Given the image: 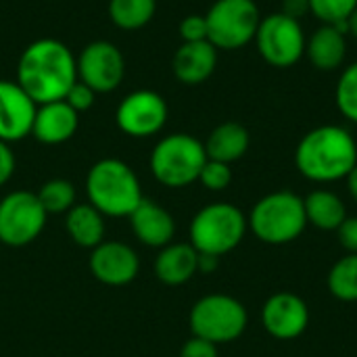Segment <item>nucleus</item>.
Listing matches in <instances>:
<instances>
[{"label":"nucleus","instance_id":"nucleus-1","mask_svg":"<svg viewBox=\"0 0 357 357\" xmlns=\"http://www.w3.org/2000/svg\"><path fill=\"white\" fill-rule=\"evenodd\" d=\"M36 105L65 100L77 82V59L71 48L56 38L29 42L17 63V79Z\"/></svg>","mask_w":357,"mask_h":357},{"label":"nucleus","instance_id":"nucleus-2","mask_svg":"<svg viewBox=\"0 0 357 357\" xmlns=\"http://www.w3.org/2000/svg\"><path fill=\"white\" fill-rule=\"evenodd\" d=\"M295 165L305 180L318 184L345 180L357 165L356 138L341 126L314 128L299 140Z\"/></svg>","mask_w":357,"mask_h":357},{"label":"nucleus","instance_id":"nucleus-3","mask_svg":"<svg viewBox=\"0 0 357 357\" xmlns=\"http://www.w3.org/2000/svg\"><path fill=\"white\" fill-rule=\"evenodd\" d=\"M86 195L105 218H130L144 199L138 174L117 157H105L90 167Z\"/></svg>","mask_w":357,"mask_h":357},{"label":"nucleus","instance_id":"nucleus-4","mask_svg":"<svg viewBox=\"0 0 357 357\" xmlns=\"http://www.w3.org/2000/svg\"><path fill=\"white\" fill-rule=\"evenodd\" d=\"M249 230L266 245L282 247L297 241L307 228L303 197L291 190H276L261 197L247 215Z\"/></svg>","mask_w":357,"mask_h":357},{"label":"nucleus","instance_id":"nucleus-5","mask_svg":"<svg viewBox=\"0 0 357 357\" xmlns=\"http://www.w3.org/2000/svg\"><path fill=\"white\" fill-rule=\"evenodd\" d=\"M249 230L247 215L241 207L218 201L201 207L188 228V241L199 253L222 257L234 251Z\"/></svg>","mask_w":357,"mask_h":357},{"label":"nucleus","instance_id":"nucleus-6","mask_svg":"<svg viewBox=\"0 0 357 357\" xmlns=\"http://www.w3.org/2000/svg\"><path fill=\"white\" fill-rule=\"evenodd\" d=\"M207 161L205 144L184 132L163 136L151 151V174L167 188H184L199 182Z\"/></svg>","mask_w":357,"mask_h":357},{"label":"nucleus","instance_id":"nucleus-7","mask_svg":"<svg viewBox=\"0 0 357 357\" xmlns=\"http://www.w3.org/2000/svg\"><path fill=\"white\" fill-rule=\"evenodd\" d=\"M188 324L192 337L205 339L220 347L243 337L249 326V314L238 299L213 293L201 297L192 305Z\"/></svg>","mask_w":357,"mask_h":357},{"label":"nucleus","instance_id":"nucleus-8","mask_svg":"<svg viewBox=\"0 0 357 357\" xmlns=\"http://www.w3.org/2000/svg\"><path fill=\"white\" fill-rule=\"evenodd\" d=\"M205 21L207 40L218 50H238L255 40L261 17L253 0H215Z\"/></svg>","mask_w":357,"mask_h":357},{"label":"nucleus","instance_id":"nucleus-9","mask_svg":"<svg viewBox=\"0 0 357 357\" xmlns=\"http://www.w3.org/2000/svg\"><path fill=\"white\" fill-rule=\"evenodd\" d=\"M48 213L31 190H13L0 199V243L13 249L31 245L44 230Z\"/></svg>","mask_w":357,"mask_h":357},{"label":"nucleus","instance_id":"nucleus-10","mask_svg":"<svg viewBox=\"0 0 357 357\" xmlns=\"http://www.w3.org/2000/svg\"><path fill=\"white\" fill-rule=\"evenodd\" d=\"M255 44L261 59L278 69H289L305 54V33L297 19L284 13H272L259 21Z\"/></svg>","mask_w":357,"mask_h":357},{"label":"nucleus","instance_id":"nucleus-11","mask_svg":"<svg viewBox=\"0 0 357 357\" xmlns=\"http://www.w3.org/2000/svg\"><path fill=\"white\" fill-rule=\"evenodd\" d=\"M169 117L165 98L155 90H134L121 98L115 111L117 128L132 138H151L159 134Z\"/></svg>","mask_w":357,"mask_h":357},{"label":"nucleus","instance_id":"nucleus-12","mask_svg":"<svg viewBox=\"0 0 357 357\" xmlns=\"http://www.w3.org/2000/svg\"><path fill=\"white\" fill-rule=\"evenodd\" d=\"M77 59V79L96 94L117 90L126 77V56L109 40H94L82 48Z\"/></svg>","mask_w":357,"mask_h":357},{"label":"nucleus","instance_id":"nucleus-13","mask_svg":"<svg viewBox=\"0 0 357 357\" xmlns=\"http://www.w3.org/2000/svg\"><path fill=\"white\" fill-rule=\"evenodd\" d=\"M90 272L107 287H126L140 274V257L128 243L102 241L90 251Z\"/></svg>","mask_w":357,"mask_h":357},{"label":"nucleus","instance_id":"nucleus-14","mask_svg":"<svg viewBox=\"0 0 357 357\" xmlns=\"http://www.w3.org/2000/svg\"><path fill=\"white\" fill-rule=\"evenodd\" d=\"M261 324L270 337L293 341L305 333L310 324V307L295 293H274L261 307Z\"/></svg>","mask_w":357,"mask_h":357},{"label":"nucleus","instance_id":"nucleus-15","mask_svg":"<svg viewBox=\"0 0 357 357\" xmlns=\"http://www.w3.org/2000/svg\"><path fill=\"white\" fill-rule=\"evenodd\" d=\"M38 105L13 79H0V140L19 142L31 136Z\"/></svg>","mask_w":357,"mask_h":357},{"label":"nucleus","instance_id":"nucleus-16","mask_svg":"<svg viewBox=\"0 0 357 357\" xmlns=\"http://www.w3.org/2000/svg\"><path fill=\"white\" fill-rule=\"evenodd\" d=\"M128 222H130V228H132L134 236L144 247L163 249L169 243H174L176 220L157 201L142 199V203L134 209V213L128 218Z\"/></svg>","mask_w":357,"mask_h":357},{"label":"nucleus","instance_id":"nucleus-17","mask_svg":"<svg viewBox=\"0 0 357 357\" xmlns=\"http://www.w3.org/2000/svg\"><path fill=\"white\" fill-rule=\"evenodd\" d=\"M79 128V113L73 111L65 100H54L46 105H38L31 136L48 146L63 144L75 136Z\"/></svg>","mask_w":357,"mask_h":357},{"label":"nucleus","instance_id":"nucleus-18","mask_svg":"<svg viewBox=\"0 0 357 357\" xmlns=\"http://www.w3.org/2000/svg\"><path fill=\"white\" fill-rule=\"evenodd\" d=\"M218 67V48L209 42H182L176 50L172 69L180 84L199 86L207 82Z\"/></svg>","mask_w":357,"mask_h":357},{"label":"nucleus","instance_id":"nucleus-19","mask_svg":"<svg viewBox=\"0 0 357 357\" xmlns=\"http://www.w3.org/2000/svg\"><path fill=\"white\" fill-rule=\"evenodd\" d=\"M199 251L190 243H169L155 257V276L167 287H180L199 274Z\"/></svg>","mask_w":357,"mask_h":357},{"label":"nucleus","instance_id":"nucleus-20","mask_svg":"<svg viewBox=\"0 0 357 357\" xmlns=\"http://www.w3.org/2000/svg\"><path fill=\"white\" fill-rule=\"evenodd\" d=\"M305 54L310 56L312 65L320 71H335L343 65L347 56V40L345 31L335 25L318 27L305 44Z\"/></svg>","mask_w":357,"mask_h":357},{"label":"nucleus","instance_id":"nucleus-21","mask_svg":"<svg viewBox=\"0 0 357 357\" xmlns=\"http://www.w3.org/2000/svg\"><path fill=\"white\" fill-rule=\"evenodd\" d=\"M65 230L77 247L92 251L105 241V215L90 203H75L65 213Z\"/></svg>","mask_w":357,"mask_h":357},{"label":"nucleus","instance_id":"nucleus-22","mask_svg":"<svg viewBox=\"0 0 357 357\" xmlns=\"http://www.w3.org/2000/svg\"><path fill=\"white\" fill-rule=\"evenodd\" d=\"M205 144V153L207 159L213 161H222V163H234L241 157H245V153L249 151L251 138L245 126L236 123V121H226L220 123L218 128L211 130V134L207 136Z\"/></svg>","mask_w":357,"mask_h":357},{"label":"nucleus","instance_id":"nucleus-23","mask_svg":"<svg viewBox=\"0 0 357 357\" xmlns=\"http://www.w3.org/2000/svg\"><path fill=\"white\" fill-rule=\"evenodd\" d=\"M303 205L307 224L324 232H337L347 218V207L343 199L333 190L318 188L303 199Z\"/></svg>","mask_w":357,"mask_h":357},{"label":"nucleus","instance_id":"nucleus-24","mask_svg":"<svg viewBox=\"0 0 357 357\" xmlns=\"http://www.w3.org/2000/svg\"><path fill=\"white\" fill-rule=\"evenodd\" d=\"M107 10L115 27L123 31H138L153 21L157 0H109Z\"/></svg>","mask_w":357,"mask_h":357},{"label":"nucleus","instance_id":"nucleus-25","mask_svg":"<svg viewBox=\"0 0 357 357\" xmlns=\"http://www.w3.org/2000/svg\"><path fill=\"white\" fill-rule=\"evenodd\" d=\"M326 284L335 299L345 303L357 301V253H347L331 268Z\"/></svg>","mask_w":357,"mask_h":357},{"label":"nucleus","instance_id":"nucleus-26","mask_svg":"<svg viewBox=\"0 0 357 357\" xmlns=\"http://www.w3.org/2000/svg\"><path fill=\"white\" fill-rule=\"evenodd\" d=\"M36 195L48 215H65L77 203L75 201L77 190H75L73 182L65 180V178H52V180L44 182Z\"/></svg>","mask_w":357,"mask_h":357},{"label":"nucleus","instance_id":"nucleus-27","mask_svg":"<svg viewBox=\"0 0 357 357\" xmlns=\"http://www.w3.org/2000/svg\"><path fill=\"white\" fill-rule=\"evenodd\" d=\"M357 8V0H310V10L326 25L347 33V19Z\"/></svg>","mask_w":357,"mask_h":357},{"label":"nucleus","instance_id":"nucleus-28","mask_svg":"<svg viewBox=\"0 0 357 357\" xmlns=\"http://www.w3.org/2000/svg\"><path fill=\"white\" fill-rule=\"evenodd\" d=\"M335 102L345 119L357 123V61L341 73L335 88Z\"/></svg>","mask_w":357,"mask_h":357},{"label":"nucleus","instance_id":"nucleus-29","mask_svg":"<svg viewBox=\"0 0 357 357\" xmlns=\"http://www.w3.org/2000/svg\"><path fill=\"white\" fill-rule=\"evenodd\" d=\"M199 182L211 190V192H222L230 186L232 182V169L228 163H222V161H213V159H207L203 169H201V176H199Z\"/></svg>","mask_w":357,"mask_h":357},{"label":"nucleus","instance_id":"nucleus-30","mask_svg":"<svg viewBox=\"0 0 357 357\" xmlns=\"http://www.w3.org/2000/svg\"><path fill=\"white\" fill-rule=\"evenodd\" d=\"M94 100H96V92L79 79L71 86V90L65 96V102L77 113H86L88 109H92Z\"/></svg>","mask_w":357,"mask_h":357},{"label":"nucleus","instance_id":"nucleus-31","mask_svg":"<svg viewBox=\"0 0 357 357\" xmlns=\"http://www.w3.org/2000/svg\"><path fill=\"white\" fill-rule=\"evenodd\" d=\"M180 38L182 42H203L207 40V21L205 15H188L180 21Z\"/></svg>","mask_w":357,"mask_h":357},{"label":"nucleus","instance_id":"nucleus-32","mask_svg":"<svg viewBox=\"0 0 357 357\" xmlns=\"http://www.w3.org/2000/svg\"><path fill=\"white\" fill-rule=\"evenodd\" d=\"M180 357H220V354H218V345H213L205 339H199V337H190L182 345Z\"/></svg>","mask_w":357,"mask_h":357},{"label":"nucleus","instance_id":"nucleus-33","mask_svg":"<svg viewBox=\"0 0 357 357\" xmlns=\"http://www.w3.org/2000/svg\"><path fill=\"white\" fill-rule=\"evenodd\" d=\"M339 236V245L347 251V253H357V218H345V222L339 226L337 230Z\"/></svg>","mask_w":357,"mask_h":357},{"label":"nucleus","instance_id":"nucleus-34","mask_svg":"<svg viewBox=\"0 0 357 357\" xmlns=\"http://www.w3.org/2000/svg\"><path fill=\"white\" fill-rule=\"evenodd\" d=\"M15 165H17V161H15V153H13L10 144L0 140V188L13 178Z\"/></svg>","mask_w":357,"mask_h":357},{"label":"nucleus","instance_id":"nucleus-35","mask_svg":"<svg viewBox=\"0 0 357 357\" xmlns=\"http://www.w3.org/2000/svg\"><path fill=\"white\" fill-rule=\"evenodd\" d=\"M280 13H284V15L299 21L305 13H310V0H282V10Z\"/></svg>","mask_w":357,"mask_h":357},{"label":"nucleus","instance_id":"nucleus-36","mask_svg":"<svg viewBox=\"0 0 357 357\" xmlns=\"http://www.w3.org/2000/svg\"><path fill=\"white\" fill-rule=\"evenodd\" d=\"M218 268H220V257L209 253H199V261H197L199 274H213Z\"/></svg>","mask_w":357,"mask_h":357},{"label":"nucleus","instance_id":"nucleus-37","mask_svg":"<svg viewBox=\"0 0 357 357\" xmlns=\"http://www.w3.org/2000/svg\"><path fill=\"white\" fill-rule=\"evenodd\" d=\"M345 180H347V190H349L351 199L357 203V165L349 172V176Z\"/></svg>","mask_w":357,"mask_h":357},{"label":"nucleus","instance_id":"nucleus-38","mask_svg":"<svg viewBox=\"0 0 357 357\" xmlns=\"http://www.w3.org/2000/svg\"><path fill=\"white\" fill-rule=\"evenodd\" d=\"M347 33H351L354 38H357V8L351 13V17L347 19Z\"/></svg>","mask_w":357,"mask_h":357}]
</instances>
